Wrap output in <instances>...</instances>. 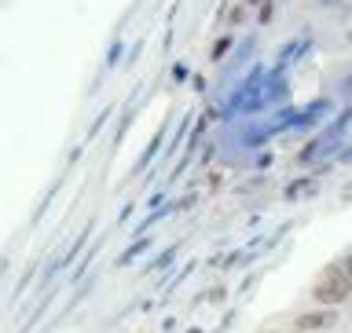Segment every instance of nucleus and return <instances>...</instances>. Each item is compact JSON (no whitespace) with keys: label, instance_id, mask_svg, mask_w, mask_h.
<instances>
[{"label":"nucleus","instance_id":"1","mask_svg":"<svg viewBox=\"0 0 352 333\" xmlns=\"http://www.w3.org/2000/svg\"><path fill=\"white\" fill-rule=\"evenodd\" d=\"M349 293H352L349 271L341 268V264H330V268L323 271V279L316 282V301H319V304H341Z\"/></svg>","mask_w":352,"mask_h":333},{"label":"nucleus","instance_id":"2","mask_svg":"<svg viewBox=\"0 0 352 333\" xmlns=\"http://www.w3.org/2000/svg\"><path fill=\"white\" fill-rule=\"evenodd\" d=\"M334 323V312H316V315H305L301 323H297V330H323Z\"/></svg>","mask_w":352,"mask_h":333}]
</instances>
